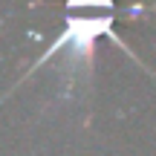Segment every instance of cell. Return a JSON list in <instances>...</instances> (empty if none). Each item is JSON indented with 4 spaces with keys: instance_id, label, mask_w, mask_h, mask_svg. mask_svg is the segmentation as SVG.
Here are the masks:
<instances>
[{
    "instance_id": "6da1fadb",
    "label": "cell",
    "mask_w": 156,
    "mask_h": 156,
    "mask_svg": "<svg viewBox=\"0 0 156 156\" xmlns=\"http://www.w3.org/2000/svg\"><path fill=\"white\" fill-rule=\"evenodd\" d=\"M116 17H119V12H113V9H98V12H93V15H84L81 9H67V23H64L61 35H58L55 41H49V46H46V49L26 67V73L17 78V84L6 95H12L20 84H26L29 75H35L41 67H46V64H49L55 55H61V52L67 55V64H64V87H67V90H64V93H67V95L75 93V87L90 90V84H93V73H95V46H98L101 38L110 41L113 46H119L122 52H127L130 61H133L136 67H142L145 73H151V69L136 58V52L119 38L116 26H113ZM6 95H0V101H3Z\"/></svg>"
}]
</instances>
